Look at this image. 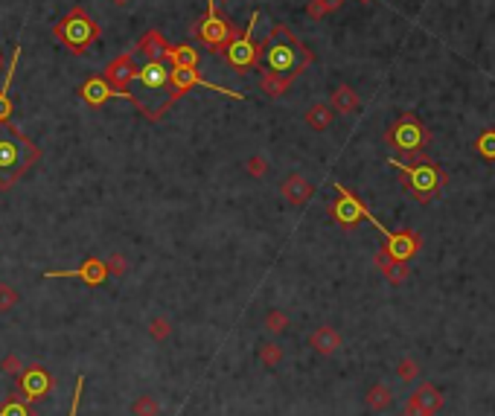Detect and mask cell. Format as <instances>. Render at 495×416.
<instances>
[{
    "label": "cell",
    "instance_id": "obj_5",
    "mask_svg": "<svg viewBox=\"0 0 495 416\" xmlns=\"http://www.w3.org/2000/svg\"><path fill=\"white\" fill-rule=\"evenodd\" d=\"M53 35L67 47L70 53H76V56H85L90 50V44H97L102 30H100V23L90 18V12L85 6H73L70 9L56 27H53Z\"/></svg>",
    "mask_w": 495,
    "mask_h": 416
},
{
    "label": "cell",
    "instance_id": "obj_41",
    "mask_svg": "<svg viewBox=\"0 0 495 416\" xmlns=\"http://www.w3.org/2000/svg\"><path fill=\"white\" fill-rule=\"evenodd\" d=\"M6 70V59H4V53H0V73Z\"/></svg>",
    "mask_w": 495,
    "mask_h": 416
},
{
    "label": "cell",
    "instance_id": "obj_14",
    "mask_svg": "<svg viewBox=\"0 0 495 416\" xmlns=\"http://www.w3.org/2000/svg\"><path fill=\"white\" fill-rule=\"evenodd\" d=\"M18 379H20V393H23V399H32V402L44 399L47 390H50V384H53L50 373H47L44 367H27V370H23Z\"/></svg>",
    "mask_w": 495,
    "mask_h": 416
},
{
    "label": "cell",
    "instance_id": "obj_1",
    "mask_svg": "<svg viewBox=\"0 0 495 416\" xmlns=\"http://www.w3.org/2000/svg\"><path fill=\"white\" fill-rule=\"evenodd\" d=\"M181 96L184 93L172 85V64L167 59L137 64L134 79L129 82V100L152 122H157Z\"/></svg>",
    "mask_w": 495,
    "mask_h": 416
},
{
    "label": "cell",
    "instance_id": "obj_25",
    "mask_svg": "<svg viewBox=\"0 0 495 416\" xmlns=\"http://www.w3.org/2000/svg\"><path fill=\"white\" fill-rule=\"evenodd\" d=\"M256 358L263 367H268V370H277V367L282 364V358H286V350H282L277 340H263V344L256 347Z\"/></svg>",
    "mask_w": 495,
    "mask_h": 416
},
{
    "label": "cell",
    "instance_id": "obj_15",
    "mask_svg": "<svg viewBox=\"0 0 495 416\" xmlns=\"http://www.w3.org/2000/svg\"><path fill=\"white\" fill-rule=\"evenodd\" d=\"M280 195H282V201L292 204V207H306L312 201V195H315V186L309 184V178H303V175H289L286 181L280 184Z\"/></svg>",
    "mask_w": 495,
    "mask_h": 416
},
{
    "label": "cell",
    "instance_id": "obj_33",
    "mask_svg": "<svg viewBox=\"0 0 495 416\" xmlns=\"http://www.w3.org/2000/svg\"><path fill=\"white\" fill-rule=\"evenodd\" d=\"M23 370H27V364L20 361L18 352H9L4 361H0V373H6V376H20Z\"/></svg>",
    "mask_w": 495,
    "mask_h": 416
},
{
    "label": "cell",
    "instance_id": "obj_20",
    "mask_svg": "<svg viewBox=\"0 0 495 416\" xmlns=\"http://www.w3.org/2000/svg\"><path fill=\"white\" fill-rule=\"evenodd\" d=\"M376 268L385 274V280L388 283H393V285H402L405 280H408V262H396V259H390L385 251H379L376 254Z\"/></svg>",
    "mask_w": 495,
    "mask_h": 416
},
{
    "label": "cell",
    "instance_id": "obj_13",
    "mask_svg": "<svg viewBox=\"0 0 495 416\" xmlns=\"http://www.w3.org/2000/svg\"><path fill=\"white\" fill-rule=\"evenodd\" d=\"M390 259L396 262H408L411 256H417L419 251V236L414 230H399V233H388L385 236V248H382Z\"/></svg>",
    "mask_w": 495,
    "mask_h": 416
},
{
    "label": "cell",
    "instance_id": "obj_42",
    "mask_svg": "<svg viewBox=\"0 0 495 416\" xmlns=\"http://www.w3.org/2000/svg\"><path fill=\"white\" fill-rule=\"evenodd\" d=\"M359 4H373V0H359Z\"/></svg>",
    "mask_w": 495,
    "mask_h": 416
},
{
    "label": "cell",
    "instance_id": "obj_7",
    "mask_svg": "<svg viewBox=\"0 0 495 416\" xmlns=\"http://www.w3.org/2000/svg\"><path fill=\"white\" fill-rule=\"evenodd\" d=\"M429 129L419 122L417 114H402V117H396L388 131H385V143L393 145L396 152H402V155H414V152H422L429 145Z\"/></svg>",
    "mask_w": 495,
    "mask_h": 416
},
{
    "label": "cell",
    "instance_id": "obj_4",
    "mask_svg": "<svg viewBox=\"0 0 495 416\" xmlns=\"http://www.w3.org/2000/svg\"><path fill=\"white\" fill-rule=\"evenodd\" d=\"M390 166H396L399 172H402V186L414 195L417 201L429 204L434 201L443 184H446V175L440 172V166H434L431 158H426L422 152H414V155H402V158H390L388 160Z\"/></svg>",
    "mask_w": 495,
    "mask_h": 416
},
{
    "label": "cell",
    "instance_id": "obj_37",
    "mask_svg": "<svg viewBox=\"0 0 495 416\" xmlns=\"http://www.w3.org/2000/svg\"><path fill=\"white\" fill-rule=\"evenodd\" d=\"M306 15H309L312 20H321V18H326L329 12H326V6H323V0H309V6H306Z\"/></svg>",
    "mask_w": 495,
    "mask_h": 416
},
{
    "label": "cell",
    "instance_id": "obj_21",
    "mask_svg": "<svg viewBox=\"0 0 495 416\" xmlns=\"http://www.w3.org/2000/svg\"><path fill=\"white\" fill-rule=\"evenodd\" d=\"M364 405L373 410V413H385V410H390L393 408V390H390V384H373V387H367V393H364Z\"/></svg>",
    "mask_w": 495,
    "mask_h": 416
},
{
    "label": "cell",
    "instance_id": "obj_22",
    "mask_svg": "<svg viewBox=\"0 0 495 416\" xmlns=\"http://www.w3.org/2000/svg\"><path fill=\"white\" fill-rule=\"evenodd\" d=\"M167 61L172 67H186V70H196L201 56L193 44H169V53H167Z\"/></svg>",
    "mask_w": 495,
    "mask_h": 416
},
{
    "label": "cell",
    "instance_id": "obj_35",
    "mask_svg": "<svg viewBox=\"0 0 495 416\" xmlns=\"http://www.w3.org/2000/svg\"><path fill=\"white\" fill-rule=\"evenodd\" d=\"M105 268H108V277H123V274L129 271V262H126L123 254H111V256L105 259Z\"/></svg>",
    "mask_w": 495,
    "mask_h": 416
},
{
    "label": "cell",
    "instance_id": "obj_27",
    "mask_svg": "<svg viewBox=\"0 0 495 416\" xmlns=\"http://www.w3.org/2000/svg\"><path fill=\"white\" fill-rule=\"evenodd\" d=\"M289 326H292V321H289V314L282 309H268L266 317H263V329L268 335H274V338L282 335V332H289Z\"/></svg>",
    "mask_w": 495,
    "mask_h": 416
},
{
    "label": "cell",
    "instance_id": "obj_8",
    "mask_svg": "<svg viewBox=\"0 0 495 416\" xmlns=\"http://www.w3.org/2000/svg\"><path fill=\"white\" fill-rule=\"evenodd\" d=\"M256 20H259V12L251 15V20L245 23V32L233 38V41L227 44V50H225L227 61L237 67V73H248V70L259 67V47L254 44V23H256Z\"/></svg>",
    "mask_w": 495,
    "mask_h": 416
},
{
    "label": "cell",
    "instance_id": "obj_30",
    "mask_svg": "<svg viewBox=\"0 0 495 416\" xmlns=\"http://www.w3.org/2000/svg\"><path fill=\"white\" fill-rule=\"evenodd\" d=\"M419 373H422V367H419L417 358H402V361L396 364V379L405 381V384H411L414 379H419Z\"/></svg>",
    "mask_w": 495,
    "mask_h": 416
},
{
    "label": "cell",
    "instance_id": "obj_26",
    "mask_svg": "<svg viewBox=\"0 0 495 416\" xmlns=\"http://www.w3.org/2000/svg\"><path fill=\"white\" fill-rule=\"evenodd\" d=\"M292 82L294 79H289V76H280V73H263V79H259V88H263V93H268L271 100H277V96H282L289 88H292Z\"/></svg>",
    "mask_w": 495,
    "mask_h": 416
},
{
    "label": "cell",
    "instance_id": "obj_38",
    "mask_svg": "<svg viewBox=\"0 0 495 416\" xmlns=\"http://www.w3.org/2000/svg\"><path fill=\"white\" fill-rule=\"evenodd\" d=\"M82 387H85V379L79 376V379H76V393H73V402H70V416H76V413H79V399H82Z\"/></svg>",
    "mask_w": 495,
    "mask_h": 416
},
{
    "label": "cell",
    "instance_id": "obj_2",
    "mask_svg": "<svg viewBox=\"0 0 495 416\" xmlns=\"http://www.w3.org/2000/svg\"><path fill=\"white\" fill-rule=\"evenodd\" d=\"M312 61H315L312 50L297 41V35L286 23H274L263 50H259V64H266L268 73H280V76L289 79H297Z\"/></svg>",
    "mask_w": 495,
    "mask_h": 416
},
{
    "label": "cell",
    "instance_id": "obj_31",
    "mask_svg": "<svg viewBox=\"0 0 495 416\" xmlns=\"http://www.w3.org/2000/svg\"><path fill=\"white\" fill-rule=\"evenodd\" d=\"M18 303H20L18 288H15V285H9V283H0V314L12 311Z\"/></svg>",
    "mask_w": 495,
    "mask_h": 416
},
{
    "label": "cell",
    "instance_id": "obj_17",
    "mask_svg": "<svg viewBox=\"0 0 495 416\" xmlns=\"http://www.w3.org/2000/svg\"><path fill=\"white\" fill-rule=\"evenodd\" d=\"M309 347L318 352V355H335L341 347H344V338L335 326H318L312 335H309Z\"/></svg>",
    "mask_w": 495,
    "mask_h": 416
},
{
    "label": "cell",
    "instance_id": "obj_3",
    "mask_svg": "<svg viewBox=\"0 0 495 416\" xmlns=\"http://www.w3.org/2000/svg\"><path fill=\"white\" fill-rule=\"evenodd\" d=\"M41 149L12 122H0V189H9L30 166H35Z\"/></svg>",
    "mask_w": 495,
    "mask_h": 416
},
{
    "label": "cell",
    "instance_id": "obj_32",
    "mask_svg": "<svg viewBox=\"0 0 495 416\" xmlns=\"http://www.w3.org/2000/svg\"><path fill=\"white\" fill-rule=\"evenodd\" d=\"M475 152L487 160H495V129L489 131H481V137L475 140Z\"/></svg>",
    "mask_w": 495,
    "mask_h": 416
},
{
    "label": "cell",
    "instance_id": "obj_36",
    "mask_svg": "<svg viewBox=\"0 0 495 416\" xmlns=\"http://www.w3.org/2000/svg\"><path fill=\"white\" fill-rule=\"evenodd\" d=\"M0 416H32V410L27 405H20L18 399H12L6 408H0Z\"/></svg>",
    "mask_w": 495,
    "mask_h": 416
},
{
    "label": "cell",
    "instance_id": "obj_12",
    "mask_svg": "<svg viewBox=\"0 0 495 416\" xmlns=\"http://www.w3.org/2000/svg\"><path fill=\"white\" fill-rule=\"evenodd\" d=\"M47 280H59V277H76L88 285H102L108 280V268H105V259H97V256H88L76 271H47L44 274Z\"/></svg>",
    "mask_w": 495,
    "mask_h": 416
},
{
    "label": "cell",
    "instance_id": "obj_6",
    "mask_svg": "<svg viewBox=\"0 0 495 416\" xmlns=\"http://www.w3.org/2000/svg\"><path fill=\"white\" fill-rule=\"evenodd\" d=\"M193 38H198L201 44H207L210 53H225L227 44L239 35V30L233 27V23L219 12V4L216 0H207V15L201 20H196V27L190 30Z\"/></svg>",
    "mask_w": 495,
    "mask_h": 416
},
{
    "label": "cell",
    "instance_id": "obj_40",
    "mask_svg": "<svg viewBox=\"0 0 495 416\" xmlns=\"http://www.w3.org/2000/svg\"><path fill=\"white\" fill-rule=\"evenodd\" d=\"M111 4H114V6H129L131 0H111Z\"/></svg>",
    "mask_w": 495,
    "mask_h": 416
},
{
    "label": "cell",
    "instance_id": "obj_39",
    "mask_svg": "<svg viewBox=\"0 0 495 416\" xmlns=\"http://www.w3.org/2000/svg\"><path fill=\"white\" fill-rule=\"evenodd\" d=\"M323 6H326V12H335L344 6V0H323Z\"/></svg>",
    "mask_w": 495,
    "mask_h": 416
},
{
    "label": "cell",
    "instance_id": "obj_29",
    "mask_svg": "<svg viewBox=\"0 0 495 416\" xmlns=\"http://www.w3.org/2000/svg\"><path fill=\"white\" fill-rule=\"evenodd\" d=\"M131 416H160V402L152 393H140L131 402Z\"/></svg>",
    "mask_w": 495,
    "mask_h": 416
},
{
    "label": "cell",
    "instance_id": "obj_43",
    "mask_svg": "<svg viewBox=\"0 0 495 416\" xmlns=\"http://www.w3.org/2000/svg\"><path fill=\"white\" fill-rule=\"evenodd\" d=\"M216 4H227V0H216Z\"/></svg>",
    "mask_w": 495,
    "mask_h": 416
},
{
    "label": "cell",
    "instance_id": "obj_23",
    "mask_svg": "<svg viewBox=\"0 0 495 416\" xmlns=\"http://www.w3.org/2000/svg\"><path fill=\"white\" fill-rule=\"evenodd\" d=\"M303 119H306V126H309L312 131H326L329 126H333L335 111H333V105H326V102H315L312 108H306Z\"/></svg>",
    "mask_w": 495,
    "mask_h": 416
},
{
    "label": "cell",
    "instance_id": "obj_34",
    "mask_svg": "<svg viewBox=\"0 0 495 416\" xmlns=\"http://www.w3.org/2000/svg\"><path fill=\"white\" fill-rule=\"evenodd\" d=\"M245 172H248L251 178H266V175H268V160H266L263 155H254V158H248V163H245Z\"/></svg>",
    "mask_w": 495,
    "mask_h": 416
},
{
    "label": "cell",
    "instance_id": "obj_19",
    "mask_svg": "<svg viewBox=\"0 0 495 416\" xmlns=\"http://www.w3.org/2000/svg\"><path fill=\"white\" fill-rule=\"evenodd\" d=\"M18 61H20V44H15L9 67H6V79H4V85H0V122H9V117H12V96H9V90H12V79H15Z\"/></svg>",
    "mask_w": 495,
    "mask_h": 416
},
{
    "label": "cell",
    "instance_id": "obj_28",
    "mask_svg": "<svg viewBox=\"0 0 495 416\" xmlns=\"http://www.w3.org/2000/svg\"><path fill=\"white\" fill-rule=\"evenodd\" d=\"M146 335L152 340H157V344H163V340H169L172 338V321L167 314H155L152 321L146 323Z\"/></svg>",
    "mask_w": 495,
    "mask_h": 416
},
{
    "label": "cell",
    "instance_id": "obj_18",
    "mask_svg": "<svg viewBox=\"0 0 495 416\" xmlns=\"http://www.w3.org/2000/svg\"><path fill=\"white\" fill-rule=\"evenodd\" d=\"M79 96H82V100H85L88 105H93V108H100V105L117 100V93L111 90V85H108L102 76H90V79L79 88Z\"/></svg>",
    "mask_w": 495,
    "mask_h": 416
},
{
    "label": "cell",
    "instance_id": "obj_16",
    "mask_svg": "<svg viewBox=\"0 0 495 416\" xmlns=\"http://www.w3.org/2000/svg\"><path fill=\"white\" fill-rule=\"evenodd\" d=\"M134 53L143 61H160V59H167V53H169V41L163 38L157 30H149L146 35H140Z\"/></svg>",
    "mask_w": 495,
    "mask_h": 416
},
{
    "label": "cell",
    "instance_id": "obj_24",
    "mask_svg": "<svg viewBox=\"0 0 495 416\" xmlns=\"http://www.w3.org/2000/svg\"><path fill=\"white\" fill-rule=\"evenodd\" d=\"M359 105H362L359 93L352 90L350 85H338V88L333 90V111H335V114H356Z\"/></svg>",
    "mask_w": 495,
    "mask_h": 416
},
{
    "label": "cell",
    "instance_id": "obj_11",
    "mask_svg": "<svg viewBox=\"0 0 495 416\" xmlns=\"http://www.w3.org/2000/svg\"><path fill=\"white\" fill-rule=\"evenodd\" d=\"M443 390L437 384H419L405 402V416H434L443 408Z\"/></svg>",
    "mask_w": 495,
    "mask_h": 416
},
{
    "label": "cell",
    "instance_id": "obj_9",
    "mask_svg": "<svg viewBox=\"0 0 495 416\" xmlns=\"http://www.w3.org/2000/svg\"><path fill=\"white\" fill-rule=\"evenodd\" d=\"M329 213H333V215L338 218V222H341L344 227H356L359 222H364V218H367V222H373L376 227H379V233H382V236H388V233H390V230H385L379 222H376V218L370 215V210H367V207H364V204H362V201H359L356 195H352L347 186H341V184H338V201H335L333 207H329Z\"/></svg>",
    "mask_w": 495,
    "mask_h": 416
},
{
    "label": "cell",
    "instance_id": "obj_10",
    "mask_svg": "<svg viewBox=\"0 0 495 416\" xmlns=\"http://www.w3.org/2000/svg\"><path fill=\"white\" fill-rule=\"evenodd\" d=\"M137 70V53H120L117 59H111L102 70V79L111 85V90L117 93V100H129V82L134 79Z\"/></svg>",
    "mask_w": 495,
    "mask_h": 416
}]
</instances>
